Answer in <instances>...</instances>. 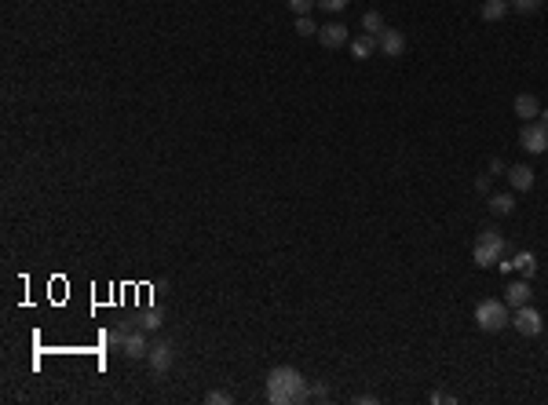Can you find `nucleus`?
Here are the masks:
<instances>
[{"label":"nucleus","instance_id":"nucleus-1","mask_svg":"<svg viewBox=\"0 0 548 405\" xmlns=\"http://www.w3.org/2000/svg\"><path fill=\"white\" fill-rule=\"evenodd\" d=\"M264 383H267V402L271 405L311 402V387H308V380L300 376V369H293V365H274Z\"/></svg>","mask_w":548,"mask_h":405},{"label":"nucleus","instance_id":"nucleus-2","mask_svg":"<svg viewBox=\"0 0 548 405\" xmlns=\"http://www.w3.org/2000/svg\"><path fill=\"white\" fill-rule=\"evenodd\" d=\"M475 325L482 332H501L505 325H512V318H508V303L505 300H482L475 307Z\"/></svg>","mask_w":548,"mask_h":405},{"label":"nucleus","instance_id":"nucleus-3","mask_svg":"<svg viewBox=\"0 0 548 405\" xmlns=\"http://www.w3.org/2000/svg\"><path fill=\"white\" fill-rule=\"evenodd\" d=\"M512 329L519 332V336H541V329H545V318H541V311L538 307H519V311L512 314Z\"/></svg>","mask_w":548,"mask_h":405},{"label":"nucleus","instance_id":"nucleus-4","mask_svg":"<svg viewBox=\"0 0 548 405\" xmlns=\"http://www.w3.org/2000/svg\"><path fill=\"white\" fill-rule=\"evenodd\" d=\"M519 147H523L526 154H545V150H548V128L538 124V121H526V124L519 128Z\"/></svg>","mask_w":548,"mask_h":405},{"label":"nucleus","instance_id":"nucleus-5","mask_svg":"<svg viewBox=\"0 0 548 405\" xmlns=\"http://www.w3.org/2000/svg\"><path fill=\"white\" fill-rule=\"evenodd\" d=\"M377 52L388 55V59H398L402 52H406V37H402L398 29H384V34L377 37Z\"/></svg>","mask_w":548,"mask_h":405},{"label":"nucleus","instance_id":"nucleus-6","mask_svg":"<svg viewBox=\"0 0 548 405\" xmlns=\"http://www.w3.org/2000/svg\"><path fill=\"white\" fill-rule=\"evenodd\" d=\"M318 44L322 47H344L347 44V29L340 26V22H326V26H318Z\"/></svg>","mask_w":548,"mask_h":405},{"label":"nucleus","instance_id":"nucleus-7","mask_svg":"<svg viewBox=\"0 0 548 405\" xmlns=\"http://www.w3.org/2000/svg\"><path fill=\"white\" fill-rule=\"evenodd\" d=\"M172 358H175V354H172V347H168V344H154V347L147 351V362H150V369L157 372V376L172 369Z\"/></svg>","mask_w":548,"mask_h":405},{"label":"nucleus","instance_id":"nucleus-8","mask_svg":"<svg viewBox=\"0 0 548 405\" xmlns=\"http://www.w3.org/2000/svg\"><path fill=\"white\" fill-rule=\"evenodd\" d=\"M530 296H534V293H530L526 278H523V281H512V285L505 288V303L512 307V311H519V307H526V303H530Z\"/></svg>","mask_w":548,"mask_h":405},{"label":"nucleus","instance_id":"nucleus-9","mask_svg":"<svg viewBox=\"0 0 548 405\" xmlns=\"http://www.w3.org/2000/svg\"><path fill=\"white\" fill-rule=\"evenodd\" d=\"M512 110H515V117H519V121H534L541 113V103H538V95H515Z\"/></svg>","mask_w":548,"mask_h":405},{"label":"nucleus","instance_id":"nucleus-10","mask_svg":"<svg viewBox=\"0 0 548 405\" xmlns=\"http://www.w3.org/2000/svg\"><path fill=\"white\" fill-rule=\"evenodd\" d=\"M534 175L538 172L530 165H512L508 168V183H512V190H530V186H534Z\"/></svg>","mask_w":548,"mask_h":405},{"label":"nucleus","instance_id":"nucleus-11","mask_svg":"<svg viewBox=\"0 0 548 405\" xmlns=\"http://www.w3.org/2000/svg\"><path fill=\"white\" fill-rule=\"evenodd\" d=\"M475 245H486V249H490V252H497V256H505V252H508V241H505V234L497 230V226H486V230L479 234Z\"/></svg>","mask_w":548,"mask_h":405},{"label":"nucleus","instance_id":"nucleus-12","mask_svg":"<svg viewBox=\"0 0 548 405\" xmlns=\"http://www.w3.org/2000/svg\"><path fill=\"white\" fill-rule=\"evenodd\" d=\"M147 351H150V344H147V336H143V329L139 332H128V339H124V354L128 358H147Z\"/></svg>","mask_w":548,"mask_h":405},{"label":"nucleus","instance_id":"nucleus-13","mask_svg":"<svg viewBox=\"0 0 548 405\" xmlns=\"http://www.w3.org/2000/svg\"><path fill=\"white\" fill-rule=\"evenodd\" d=\"M512 267H515V270H519L523 278L530 281V278H534V274H538V256H534V252H515Z\"/></svg>","mask_w":548,"mask_h":405},{"label":"nucleus","instance_id":"nucleus-14","mask_svg":"<svg viewBox=\"0 0 548 405\" xmlns=\"http://www.w3.org/2000/svg\"><path fill=\"white\" fill-rule=\"evenodd\" d=\"M479 15H482L486 22H501L505 15H508V0H486V4L479 8Z\"/></svg>","mask_w":548,"mask_h":405},{"label":"nucleus","instance_id":"nucleus-15","mask_svg":"<svg viewBox=\"0 0 548 405\" xmlns=\"http://www.w3.org/2000/svg\"><path fill=\"white\" fill-rule=\"evenodd\" d=\"M373 52H377V37L366 34V37H354V40H351V55H354V59H369Z\"/></svg>","mask_w":548,"mask_h":405},{"label":"nucleus","instance_id":"nucleus-16","mask_svg":"<svg viewBox=\"0 0 548 405\" xmlns=\"http://www.w3.org/2000/svg\"><path fill=\"white\" fill-rule=\"evenodd\" d=\"M490 212L493 216H512L515 212V198H512V193H493V198H490Z\"/></svg>","mask_w":548,"mask_h":405},{"label":"nucleus","instance_id":"nucleus-17","mask_svg":"<svg viewBox=\"0 0 548 405\" xmlns=\"http://www.w3.org/2000/svg\"><path fill=\"white\" fill-rule=\"evenodd\" d=\"M362 29L369 37H380L384 34V19H380V11H366L362 15Z\"/></svg>","mask_w":548,"mask_h":405},{"label":"nucleus","instance_id":"nucleus-18","mask_svg":"<svg viewBox=\"0 0 548 405\" xmlns=\"http://www.w3.org/2000/svg\"><path fill=\"white\" fill-rule=\"evenodd\" d=\"M472 259H475V267H493L501 256H497V252H490L486 245H475V249H472Z\"/></svg>","mask_w":548,"mask_h":405},{"label":"nucleus","instance_id":"nucleus-19","mask_svg":"<svg viewBox=\"0 0 548 405\" xmlns=\"http://www.w3.org/2000/svg\"><path fill=\"white\" fill-rule=\"evenodd\" d=\"M296 34H300V37H315V34H318V26H315L311 15H296Z\"/></svg>","mask_w":548,"mask_h":405},{"label":"nucleus","instance_id":"nucleus-20","mask_svg":"<svg viewBox=\"0 0 548 405\" xmlns=\"http://www.w3.org/2000/svg\"><path fill=\"white\" fill-rule=\"evenodd\" d=\"M285 8L293 11V15H311L318 8V0H285Z\"/></svg>","mask_w":548,"mask_h":405},{"label":"nucleus","instance_id":"nucleus-21","mask_svg":"<svg viewBox=\"0 0 548 405\" xmlns=\"http://www.w3.org/2000/svg\"><path fill=\"white\" fill-rule=\"evenodd\" d=\"M139 329L143 332H154V329H161V311H147L139 318Z\"/></svg>","mask_w":548,"mask_h":405},{"label":"nucleus","instance_id":"nucleus-22","mask_svg":"<svg viewBox=\"0 0 548 405\" xmlns=\"http://www.w3.org/2000/svg\"><path fill=\"white\" fill-rule=\"evenodd\" d=\"M128 332H132V329H128V325H121V329H110V332H106V344H121V347H124V339H128Z\"/></svg>","mask_w":548,"mask_h":405},{"label":"nucleus","instance_id":"nucleus-23","mask_svg":"<svg viewBox=\"0 0 548 405\" xmlns=\"http://www.w3.org/2000/svg\"><path fill=\"white\" fill-rule=\"evenodd\" d=\"M205 405H231V395L227 391H208L205 395Z\"/></svg>","mask_w":548,"mask_h":405},{"label":"nucleus","instance_id":"nucleus-24","mask_svg":"<svg viewBox=\"0 0 548 405\" xmlns=\"http://www.w3.org/2000/svg\"><path fill=\"white\" fill-rule=\"evenodd\" d=\"M512 8H515V11H523V15H530V11H538V8H541V0H512Z\"/></svg>","mask_w":548,"mask_h":405},{"label":"nucleus","instance_id":"nucleus-25","mask_svg":"<svg viewBox=\"0 0 548 405\" xmlns=\"http://www.w3.org/2000/svg\"><path fill=\"white\" fill-rule=\"evenodd\" d=\"M347 4H351V0H318L322 11H344Z\"/></svg>","mask_w":548,"mask_h":405},{"label":"nucleus","instance_id":"nucleus-26","mask_svg":"<svg viewBox=\"0 0 548 405\" xmlns=\"http://www.w3.org/2000/svg\"><path fill=\"white\" fill-rule=\"evenodd\" d=\"M311 398H318V402H322V398H329V391H326L322 383H315V387H311Z\"/></svg>","mask_w":548,"mask_h":405},{"label":"nucleus","instance_id":"nucleus-27","mask_svg":"<svg viewBox=\"0 0 548 405\" xmlns=\"http://www.w3.org/2000/svg\"><path fill=\"white\" fill-rule=\"evenodd\" d=\"M497 172H505V161L493 157V161H490V175H497Z\"/></svg>","mask_w":548,"mask_h":405},{"label":"nucleus","instance_id":"nucleus-28","mask_svg":"<svg viewBox=\"0 0 548 405\" xmlns=\"http://www.w3.org/2000/svg\"><path fill=\"white\" fill-rule=\"evenodd\" d=\"M538 124H545V128H548V110H541V113H538Z\"/></svg>","mask_w":548,"mask_h":405}]
</instances>
